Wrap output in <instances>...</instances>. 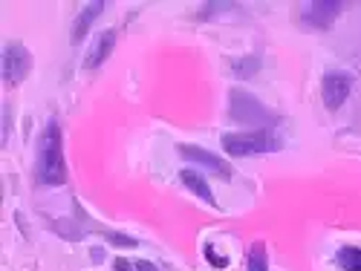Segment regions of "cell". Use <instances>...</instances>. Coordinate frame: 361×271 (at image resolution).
<instances>
[{
	"label": "cell",
	"mask_w": 361,
	"mask_h": 271,
	"mask_svg": "<svg viewBox=\"0 0 361 271\" xmlns=\"http://www.w3.org/2000/svg\"><path fill=\"white\" fill-rule=\"evenodd\" d=\"M179 182H183L191 194H197L202 202H208L212 208H217L214 191H212V185H208V179H205L202 173H197V170H183V173H179Z\"/></svg>",
	"instance_id": "10"
},
{
	"label": "cell",
	"mask_w": 361,
	"mask_h": 271,
	"mask_svg": "<svg viewBox=\"0 0 361 271\" xmlns=\"http://www.w3.org/2000/svg\"><path fill=\"white\" fill-rule=\"evenodd\" d=\"M104 12V4L102 0H96V4H87L81 12H78V18H75V26H73V44H81L84 38H87V32L93 29V23H96V18Z\"/></svg>",
	"instance_id": "9"
},
{
	"label": "cell",
	"mask_w": 361,
	"mask_h": 271,
	"mask_svg": "<svg viewBox=\"0 0 361 271\" xmlns=\"http://www.w3.org/2000/svg\"><path fill=\"white\" fill-rule=\"evenodd\" d=\"M257 73H260V55H243V58H237V61H231V75L240 81H249Z\"/></svg>",
	"instance_id": "11"
},
{
	"label": "cell",
	"mask_w": 361,
	"mask_h": 271,
	"mask_svg": "<svg viewBox=\"0 0 361 271\" xmlns=\"http://www.w3.org/2000/svg\"><path fill=\"white\" fill-rule=\"evenodd\" d=\"M228 115H231V122L255 127V130H272L275 125H281V115L275 110H269L260 99H255L252 93L237 89V87L228 93Z\"/></svg>",
	"instance_id": "2"
},
{
	"label": "cell",
	"mask_w": 361,
	"mask_h": 271,
	"mask_svg": "<svg viewBox=\"0 0 361 271\" xmlns=\"http://www.w3.org/2000/svg\"><path fill=\"white\" fill-rule=\"evenodd\" d=\"M223 150L228 156H263V153H278L283 141L272 130H249V133H223L220 139Z\"/></svg>",
	"instance_id": "3"
},
{
	"label": "cell",
	"mask_w": 361,
	"mask_h": 271,
	"mask_svg": "<svg viewBox=\"0 0 361 271\" xmlns=\"http://www.w3.org/2000/svg\"><path fill=\"white\" fill-rule=\"evenodd\" d=\"M344 12L341 0H310L298 6V20L310 29H329Z\"/></svg>",
	"instance_id": "5"
},
{
	"label": "cell",
	"mask_w": 361,
	"mask_h": 271,
	"mask_svg": "<svg viewBox=\"0 0 361 271\" xmlns=\"http://www.w3.org/2000/svg\"><path fill=\"white\" fill-rule=\"evenodd\" d=\"M353 93V75L350 73H341V70H333L326 73L324 81H321V96H324V104L329 113L341 110V104L350 99Z\"/></svg>",
	"instance_id": "6"
},
{
	"label": "cell",
	"mask_w": 361,
	"mask_h": 271,
	"mask_svg": "<svg viewBox=\"0 0 361 271\" xmlns=\"http://www.w3.org/2000/svg\"><path fill=\"white\" fill-rule=\"evenodd\" d=\"M336 265H338L341 271H361V248H355V246H344V248H338V254H336Z\"/></svg>",
	"instance_id": "12"
},
{
	"label": "cell",
	"mask_w": 361,
	"mask_h": 271,
	"mask_svg": "<svg viewBox=\"0 0 361 271\" xmlns=\"http://www.w3.org/2000/svg\"><path fill=\"white\" fill-rule=\"evenodd\" d=\"M176 153H179V156H183L185 162L202 165L205 170H212V173H217V176H223V179H231V165H228L226 159L214 156V153H212V150H205V147H200V144H176Z\"/></svg>",
	"instance_id": "7"
},
{
	"label": "cell",
	"mask_w": 361,
	"mask_h": 271,
	"mask_svg": "<svg viewBox=\"0 0 361 271\" xmlns=\"http://www.w3.org/2000/svg\"><path fill=\"white\" fill-rule=\"evenodd\" d=\"M246 271H269V254L263 243H255L249 248V260H246Z\"/></svg>",
	"instance_id": "13"
},
{
	"label": "cell",
	"mask_w": 361,
	"mask_h": 271,
	"mask_svg": "<svg viewBox=\"0 0 361 271\" xmlns=\"http://www.w3.org/2000/svg\"><path fill=\"white\" fill-rule=\"evenodd\" d=\"M102 234L107 237V243H113V246H128V248L136 246V239L128 237V234H118V231H102Z\"/></svg>",
	"instance_id": "14"
},
{
	"label": "cell",
	"mask_w": 361,
	"mask_h": 271,
	"mask_svg": "<svg viewBox=\"0 0 361 271\" xmlns=\"http://www.w3.org/2000/svg\"><path fill=\"white\" fill-rule=\"evenodd\" d=\"M113 268H116V271H136V263H130V260H125V257H116V260H113Z\"/></svg>",
	"instance_id": "16"
},
{
	"label": "cell",
	"mask_w": 361,
	"mask_h": 271,
	"mask_svg": "<svg viewBox=\"0 0 361 271\" xmlns=\"http://www.w3.org/2000/svg\"><path fill=\"white\" fill-rule=\"evenodd\" d=\"M205 260L212 263V265H217V268H226V265H228V260H226V257H220V254H214V248H212V246H205Z\"/></svg>",
	"instance_id": "15"
},
{
	"label": "cell",
	"mask_w": 361,
	"mask_h": 271,
	"mask_svg": "<svg viewBox=\"0 0 361 271\" xmlns=\"http://www.w3.org/2000/svg\"><path fill=\"white\" fill-rule=\"evenodd\" d=\"M116 38H118L116 29H104V32L93 41V46H90V52L84 58V70H99L110 58V52L116 49Z\"/></svg>",
	"instance_id": "8"
},
{
	"label": "cell",
	"mask_w": 361,
	"mask_h": 271,
	"mask_svg": "<svg viewBox=\"0 0 361 271\" xmlns=\"http://www.w3.org/2000/svg\"><path fill=\"white\" fill-rule=\"evenodd\" d=\"M136 271H159V268H157L154 263H147V260H139V263H136Z\"/></svg>",
	"instance_id": "17"
},
{
	"label": "cell",
	"mask_w": 361,
	"mask_h": 271,
	"mask_svg": "<svg viewBox=\"0 0 361 271\" xmlns=\"http://www.w3.org/2000/svg\"><path fill=\"white\" fill-rule=\"evenodd\" d=\"M35 182L41 188H61L67 182V162H64V136L61 125L49 118L41 139H38V159H35Z\"/></svg>",
	"instance_id": "1"
},
{
	"label": "cell",
	"mask_w": 361,
	"mask_h": 271,
	"mask_svg": "<svg viewBox=\"0 0 361 271\" xmlns=\"http://www.w3.org/2000/svg\"><path fill=\"white\" fill-rule=\"evenodd\" d=\"M32 52H29L23 44L18 41H9L4 46V64H0V70H4V84L6 87H18L29 78V73H32Z\"/></svg>",
	"instance_id": "4"
}]
</instances>
